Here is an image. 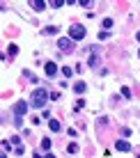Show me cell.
Returning a JSON list of instances; mask_svg holds the SVG:
<instances>
[{
  "label": "cell",
  "instance_id": "6da1fadb",
  "mask_svg": "<svg viewBox=\"0 0 140 158\" xmlns=\"http://www.w3.org/2000/svg\"><path fill=\"white\" fill-rule=\"evenodd\" d=\"M48 99H51V94L46 92V87H37V89L30 94V106L32 108H44Z\"/></svg>",
  "mask_w": 140,
  "mask_h": 158
},
{
  "label": "cell",
  "instance_id": "7a4b0ae2",
  "mask_svg": "<svg viewBox=\"0 0 140 158\" xmlns=\"http://www.w3.org/2000/svg\"><path fill=\"white\" fill-rule=\"evenodd\" d=\"M69 39L71 41H78V39H85V28L83 25H71V28H69Z\"/></svg>",
  "mask_w": 140,
  "mask_h": 158
},
{
  "label": "cell",
  "instance_id": "3957f363",
  "mask_svg": "<svg viewBox=\"0 0 140 158\" xmlns=\"http://www.w3.org/2000/svg\"><path fill=\"white\" fill-rule=\"evenodd\" d=\"M57 48H60V53H64V55H67V53L74 51V41H71V39H64V37H62V39L57 41Z\"/></svg>",
  "mask_w": 140,
  "mask_h": 158
},
{
  "label": "cell",
  "instance_id": "277c9868",
  "mask_svg": "<svg viewBox=\"0 0 140 158\" xmlns=\"http://www.w3.org/2000/svg\"><path fill=\"white\" fill-rule=\"evenodd\" d=\"M14 112H16V117H23L25 112H28V103H25V101H19V103L14 106Z\"/></svg>",
  "mask_w": 140,
  "mask_h": 158
},
{
  "label": "cell",
  "instance_id": "5b68a950",
  "mask_svg": "<svg viewBox=\"0 0 140 158\" xmlns=\"http://www.w3.org/2000/svg\"><path fill=\"white\" fill-rule=\"evenodd\" d=\"M44 71H46V76H51V78H53V76L57 73V64L55 62H46L44 64Z\"/></svg>",
  "mask_w": 140,
  "mask_h": 158
},
{
  "label": "cell",
  "instance_id": "8992f818",
  "mask_svg": "<svg viewBox=\"0 0 140 158\" xmlns=\"http://www.w3.org/2000/svg\"><path fill=\"white\" fill-rule=\"evenodd\" d=\"M115 149H117V151H131V144H129L126 140H117V142H115Z\"/></svg>",
  "mask_w": 140,
  "mask_h": 158
},
{
  "label": "cell",
  "instance_id": "52a82bcc",
  "mask_svg": "<svg viewBox=\"0 0 140 158\" xmlns=\"http://www.w3.org/2000/svg\"><path fill=\"white\" fill-rule=\"evenodd\" d=\"M85 89H87V85H85L83 80H78V83L74 85V92H76V94H85Z\"/></svg>",
  "mask_w": 140,
  "mask_h": 158
},
{
  "label": "cell",
  "instance_id": "ba28073f",
  "mask_svg": "<svg viewBox=\"0 0 140 158\" xmlns=\"http://www.w3.org/2000/svg\"><path fill=\"white\" fill-rule=\"evenodd\" d=\"M48 126H51V131H55V133H57V131H62V124L57 122V119H51V122H48Z\"/></svg>",
  "mask_w": 140,
  "mask_h": 158
},
{
  "label": "cell",
  "instance_id": "9c48e42d",
  "mask_svg": "<svg viewBox=\"0 0 140 158\" xmlns=\"http://www.w3.org/2000/svg\"><path fill=\"white\" fill-rule=\"evenodd\" d=\"M99 62H101V60H99V55H96V53H94V55L87 60V64H90L92 69H96V67H99Z\"/></svg>",
  "mask_w": 140,
  "mask_h": 158
},
{
  "label": "cell",
  "instance_id": "30bf717a",
  "mask_svg": "<svg viewBox=\"0 0 140 158\" xmlns=\"http://www.w3.org/2000/svg\"><path fill=\"white\" fill-rule=\"evenodd\" d=\"M30 7L35 9V12H44V9H46V2H39V0H37V2H32V5H30Z\"/></svg>",
  "mask_w": 140,
  "mask_h": 158
},
{
  "label": "cell",
  "instance_id": "8fae6325",
  "mask_svg": "<svg viewBox=\"0 0 140 158\" xmlns=\"http://www.w3.org/2000/svg\"><path fill=\"white\" fill-rule=\"evenodd\" d=\"M51 144H53V142H51L48 138H44V140H41V149H46V151H48V149H51Z\"/></svg>",
  "mask_w": 140,
  "mask_h": 158
},
{
  "label": "cell",
  "instance_id": "7c38bea8",
  "mask_svg": "<svg viewBox=\"0 0 140 158\" xmlns=\"http://www.w3.org/2000/svg\"><path fill=\"white\" fill-rule=\"evenodd\" d=\"M12 124H14L16 128H21V126H23V117H14V122H12Z\"/></svg>",
  "mask_w": 140,
  "mask_h": 158
},
{
  "label": "cell",
  "instance_id": "4fadbf2b",
  "mask_svg": "<svg viewBox=\"0 0 140 158\" xmlns=\"http://www.w3.org/2000/svg\"><path fill=\"white\" fill-rule=\"evenodd\" d=\"M44 32H46V35H55L57 28H55V25H48V28H44Z\"/></svg>",
  "mask_w": 140,
  "mask_h": 158
},
{
  "label": "cell",
  "instance_id": "5bb4252c",
  "mask_svg": "<svg viewBox=\"0 0 140 158\" xmlns=\"http://www.w3.org/2000/svg\"><path fill=\"white\" fill-rule=\"evenodd\" d=\"M67 149H69V154H76V151H78V144H76V142H71V144L67 147Z\"/></svg>",
  "mask_w": 140,
  "mask_h": 158
},
{
  "label": "cell",
  "instance_id": "9a60e30c",
  "mask_svg": "<svg viewBox=\"0 0 140 158\" xmlns=\"http://www.w3.org/2000/svg\"><path fill=\"white\" fill-rule=\"evenodd\" d=\"M9 142L16 144V147H21V138H19V135H14V138H9Z\"/></svg>",
  "mask_w": 140,
  "mask_h": 158
},
{
  "label": "cell",
  "instance_id": "2e32d148",
  "mask_svg": "<svg viewBox=\"0 0 140 158\" xmlns=\"http://www.w3.org/2000/svg\"><path fill=\"white\" fill-rule=\"evenodd\" d=\"M62 5H64V2H62V0H53V2H51V7H55V9H60V7H62Z\"/></svg>",
  "mask_w": 140,
  "mask_h": 158
},
{
  "label": "cell",
  "instance_id": "e0dca14e",
  "mask_svg": "<svg viewBox=\"0 0 140 158\" xmlns=\"http://www.w3.org/2000/svg\"><path fill=\"white\" fill-rule=\"evenodd\" d=\"M104 28H112V19H104Z\"/></svg>",
  "mask_w": 140,
  "mask_h": 158
},
{
  "label": "cell",
  "instance_id": "ac0fdd59",
  "mask_svg": "<svg viewBox=\"0 0 140 158\" xmlns=\"http://www.w3.org/2000/svg\"><path fill=\"white\" fill-rule=\"evenodd\" d=\"M62 73H64V78H69V76H71L74 71H71V69H67V67H64V69H62Z\"/></svg>",
  "mask_w": 140,
  "mask_h": 158
},
{
  "label": "cell",
  "instance_id": "d6986e66",
  "mask_svg": "<svg viewBox=\"0 0 140 158\" xmlns=\"http://www.w3.org/2000/svg\"><path fill=\"white\" fill-rule=\"evenodd\" d=\"M46 158H57L55 154H46Z\"/></svg>",
  "mask_w": 140,
  "mask_h": 158
},
{
  "label": "cell",
  "instance_id": "ffe728a7",
  "mask_svg": "<svg viewBox=\"0 0 140 158\" xmlns=\"http://www.w3.org/2000/svg\"><path fill=\"white\" fill-rule=\"evenodd\" d=\"M32 158H44V156H39V154H35V156H32Z\"/></svg>",
  "mask_w": 140,
  "mask_h": 158
},
{
  "label": "cell",
  "instance_id": "44dd1931",
  "mask_svg": "<svg viewBox=\"0 0 140 158\" xmlns=\"http://www.w3.org/2000/svg\"><path fill=\"white\" fill-rule=\"evenodd\" d=\"M138 41H140V32H138Z\"/></svg>",
  "mask_w": 140,
  "mask_h": 158
},
{
  "label": "cell",
  "instance_id": "7402d4cb",
  "mask_svg": "<svg viewBox=\"0 0 140 158\" xmlns=\"http://www.w3.org/2000/svg\"><path fill=\"white\" fill-rule=\"evenodd\" d=\"M138 55H140V53H138Z\"/></svg>",
  "mask_w": 140,
  "mask_h": 158
}]
</instances>
